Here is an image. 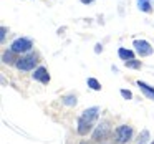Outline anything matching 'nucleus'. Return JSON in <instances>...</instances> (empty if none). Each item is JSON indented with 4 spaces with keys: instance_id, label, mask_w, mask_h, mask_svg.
Wrapping results in <instances>:
<instances>
[{
    "instance_id": "4",
    "label": "nucleus",
    "mask_w": 154,
    "mask_h": 144,
    "mask_svg": "<svg viewBox=\"0 0 154 144\" xmlns=\"http://www.w3.org/2000/svg\"><path fill=\"white\" fill-rule=\"evenodd\" d=\"M114 136H116L118 144H126L128 141L131 139V136H133V129H131V126H128V124H123V126H119L116 129Z\"/></svg>"
},
{
    "instance_id": "18",
    "label": "nucleus",
    "mask_w": 154,
    "mask_h": 144,
    "mask_svg": "<svg viewBox=\"0 0 154 144\" xmlns=\"http://www.w3.org/2000/svg\"><path fill=\"white\" fill-rule=\"evenodd\" d=\"M5 32H7V28L2 27V41H4V38H5Z\"/></svg>"
},
{
    "instance_id": "11",
    "label": "nucleus",
    "mask_w": 154,
    "mask_h": 144,
    "mask_svg": "<svg viewBox=\"0 0 154 144\" xmlns=\"http://www.w3.org/2000/svg\"><path fill=\"white\" fill-rule=\"evenodd\" d=\"M88 86H90L91 90H94V91L101 90V84L98 83V80H94V78H88Z\"/></svg>"
},
{
    "instance_id": "14",
    "label": "nucleus",
    "mask_w": 154,
    "mask_h": 144,
    "mask_svg": "<svg viewBox=\"0 0 154 144\" xmlns=\"http://www.w3.org/2000/svg\"><path fill=\"white\" fill-rule=\"evenodd\" d=\"M128 68H141V61L139 60H129V61H124Z\"/></svg>"
},
{
    "instance_id": "10",
    "label": "nucleus",
    "mask_w": 154,
    "mask_h": 144,
    "mask_svg": "<svg viewBox=\"0 0 154 144\" xmlns=\"http://www.w3.org/2000/svg\"><path fill=\"white\" fill-rule=\"evenodd\" d=\"M137 5L143 12H151V2L149 0H137Z\"/></svg>"
},
{
    "instance_id": "7",
    "label": "nucleus",
    "mask_w": 154,
    "mask_h": 144,
    "mask_svg": "<svg viewBox=\"0 0 154 144\" xmlns=\"http://www.w3.org/2000/svg\"><path fill=\"white\" fill-rule=\"evenodd\" d=\"M108 134H109V127H108V124H100V126L96 127V131L93 133V139L94 141L106 139Z\"/></svg>"
},
{
    "instance_id": "9",
    "label": "nucleus",
    "mask_w": 154,
    "mask_h": 144,
    "mask_svg": "<svg viewBox=\"0 0 154 144\" xmlns=\"http://www.w3.org/2000/svg\"><path fill=\"white\" fill-rule=\"evenodd\" d=\"M137 86L146 93V96H149L151 100H154V88H151L149 84H146L144 81H137Z\"/></svg>"
},
{
    "instance_id": "6",
    "label": "nucleus",
    "mask_w": 154,
    "mask_h": 144,
    "mask_svg": "<svg viewBox=\"0 0 154 144\" xmlns=\"http://www.w3.org/2000/svg\"><path fill=\"white\" fill-rule=\"evenodd\" d=\"M33 80L35 81H40V83H43V84L50 83V75H48L47 68H45V66H38L37 70H35V73H33Z\"/></svg>"
},
{
    "instance_id": "3",
    "label": "nucleus",
    "mask_w": 154,
    "mask_h": 144,
    "mask_svg": "<svg viewBox=\"0 0 154 144\" xmlns=\"http://www.w3.org/2000/svg\"><path fill=\"white\" fill-rule=\"evenodd\" d=\"M32 47H33V43H32L30 38H17V40L12 43L10 50L14 51V53H27V51L32 50Z\"/></svg>"
},
{
    "instance_id": "19",
    "label": "nucleus",
    "mask_w": 154,
    "mask_h": 144,
    "mask_svg": "<svg viewBox=\"0 0 154 144\" xmlns=\"http://www.w3.org/2000/svg\"><path fill=\"white\" fill-rule=\"evenodd\" d=\"M101 50H103V48H101V45H96V48H94V51H96V53H100Z\"/></svg>"
},
{
    "instance_id": "8",
    "label": "nucleus",
    "mask_w": 154,
    "mask_h": 144,
    "mask_svg": "<svg viewBox=\"0 0 154 144\" xmlns=\"http://www.w3.org/2000/svg\"><path fill=\"white\" fill-rule=\"evenodd\" d=\"M118 55H119V58H121V60H124V61L134 60V51L126 50V48H119V50H118Z\"/></svg>"
},
{
    "instance_id": "2",
    "label": "nucleus",
    "mask_w": 154,
    "mask_h": 144,
    "mask_svg": "<svg viewBox=\"0 0 154 144\" xmlns=\"http://www.w3.org/2000/svg\"><path fill=\"white\" fill-rule=\"evenodd\" d=\"M15 65H17L18 70L22 71H30V70H35V66L38 65V57L35 53L32 55H25V57L18 58L17 61H15Z\"/></svg>"
},
{
    "instance_id": "12",
    "label": "nucleus",
    "mask_w": 154,
    "mask_h": 144,
    "mask_svg": "<svg viewBox=\"0 0 154 144\" xmlns=\"http://www.w3.org/2000/svg\"><path fill=\"white\" fill-rule=\"evenodd\" d=\"M147 139H149V131L144 129V131H143V134L139 136V139H137V144H146V142H147Z\"/></svg>"
},
{
    "instance_id": "20",
    "label": "nucleus",
    "mask_w": 154,
    "mask_h": 144,
    "mask_svg": "<svg viewBox=\"0 0 154 144\" xmlns=\"http://www.w3.org/2000/svg\"><path fill=\"white\" fill-rule=\"evenodd\" d=\"M152 144H154V142H152Z\"/></svg>"
},
{
    "instance_id": "15",
    "label": "nucleus",
    "mask_w": 154,
    "mask_h": 144,
    "mask_svg": "<svg viewBox=\"0 0 154 144\" xmlns=\"http://www.w3.org/2000/svg\"><path fill=\"white\" fill-rule=\"evenodd\" d=\"M121 96H123L124 100H131L133 94H131V91H128V90H121Z\"/></svg>"
},
{
    "instance_id": "1",
    "label": "nucleus",
    "mask_w": 154,
    "mask_h": 144,
    "mask_svg": "<svg viewBox=\"0 0 154 144\" xmlns=\"http://www.w3.org/2000/svg\"><path fill=\"white\" fill-rule=\"evenodd\" d=\"M98 113H100V108H96V106L83 111V114H81L80 119H78V133H80L81 136H85V134H88L91 131L93 123L98 118Z\"/></svg>"
},
{
    "instance_id": "17",
    "label": "nucleus",
    "mask_w": 154,
    "mask_h": 144,
    "mask_svg": "<svg viewBox=\"0 0 154 144\" xmlns=\"http://www.w3.org/2000/svg\"><path fill=\"white\" fill-rule=\"evenodd\" d=\"M81 4H85V5H88V4H93L94 0H80Z\"/></svg>"
},
{
    "instance_id": "13",
    "label": "nucleus",
    "mask_w": 154,
    "mask_h": 144,
    "mask_svg": "<svg viewBox=\"0 0 154 144\" xmlns=\"http://www.w3.org/2000/svg\"><path fill=\"white\" fill-rule=\"evenodd\" d=\"M2 58H4V63H14V51H7V53H4V57H2Z\"/></svg>"
},
{
    "instance_id": "16",
    "label": "nucleus",
    "mask_w": 154,
    "mask_h": 144,
    "mask_svg": "<svg viewBox=\"0 0 154 144\" xmlns=\"http://www.w3.org/2000/svg\"><path fill=\"white\" fill-rule=\"evenodd\" d=\"M65 104H76V98L66 96V98H65Z\"/></svg>"
},
{
    "instance_id": "5",
    "label": "nucleus",
    "mask_w": 154,
    "mask_h": 144,
    "mask_svg": "<svg viewBox=\"0 0 154 144\" xmlns=\"http://www.w3.org/2000/svg\"><path fill=\"white\" fill-rule=\"evenodd\" d=\"M134 48L141 57H149L152 53V47L146 40H134Z\"/></svg>"
}]
</instances>
